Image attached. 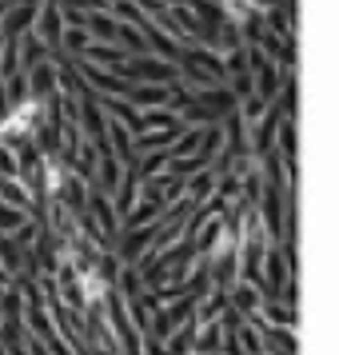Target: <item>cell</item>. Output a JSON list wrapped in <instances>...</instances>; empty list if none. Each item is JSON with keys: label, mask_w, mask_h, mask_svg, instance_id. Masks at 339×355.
<instances>
[{"label": "cell", "mask_w": 339, "mask_h": 355, "mask_svg": "<svg viewBox=\"0 0 339 355\" xmlns=\"http://www.w3.org/2000/svg\"><path fill=\"white\" fill-rule=\"evenodd\" d=\"M252 327L259 336V355H299V339H295L291 327H272L256 315H252Z\"/></svg>", "instance_id": "6da1fadb"}, {"label": "cell", "mask_w": 339, "mask_h": 355, "mask_svg": "<svg viewBox=\"0 0 339 355\" xmlns=\"http://www.w3.org/2000/svg\"><path fill=\"white\" fill-rule=\"evenodd\" d=\"M259 304H263V291H259V284L240 279V284H232V288H227V307H232L240 320H252V315L259 311Z\"/></svg>", "instance_id": "7a4b0ae2"}, {"label": "cell", "mask_w": 339, "mask_h": 355, "mask_svg": "<svg viewBox=\"0 0 339 355\" xmlns=\"http://www.w3.org/2000/svg\"><path fill=\"white\" fill-rule=\"evenodd\" d=\"M256 320L272 323V327H291V331H295V307L279 304V300H263L259 311H256Z\"/></svg>", "instance_id": "3957f363"}, {"label": "cell", "mask_w": 339, "mask_h": 355, "mask_svg": "<svg viewBox=\"0 0 339 355\" xmlns=\"http://www.w3.org/2000/svg\"><path fill=\"white\" fill-rule=\"evenodd\" d=\"M116 291L124 295V300H136V295H144L148 284H144V272L136 268V263H124L120 275H116Z\"/></svg>", "instance_id": "277c9868"}, {"label": "cell", "mask_w": 339, "mask_h": 355, "mask_svg": "<svg viewBox=\"0 0 339 355\" xmlns=\"http://www.w3.org/2000/svg\"><path fill=\"white\" fill-rule=\"evenodd\" d=\"M192 339H195V320H188L164 339V352L168 355H192Z\"/></svg>", "instance_id": "5b68a950"}, {"label": "cell", "mask_w": 339, "mask_h": 355, "mask_svg": "<svg viewBox=\"0 0 339 355\" xmlns=\"http://www.w3.org/2000/svg\"><path fill=\"white\" fill-rule=\"evenodd\" d=\"M12 284H17V275H12L8 268H4V263H0V288H12Z\"/></svg>", "instance_id": "8992f818"}, {"label": "cell", "mask_w": 339, "mask_h": 355, "mask_svg": "<svg viewBox=\"0 0 339 355\" xmlns=\"http://www.w3.org/2000/svg\"><path fill=\"white\" fill-rule=\"evenodd\" d=\"M88 355H120V352H116V347H112V352H88Z\"/></svg>", "instance_id": "52a82bcc"}, {"label": "cell", "mask_w": 339, "mask_h": 355, "mask_svg": "<svg viewBox=\"0 0 339 355\" xmlns=\"http://www.w3.org/2000/svg\"><path fill=\"white\" fill-rule=\"evenodd\" d=\"M4 291H8V288H0V295H4Z\"/></svg>", "instance_id": "ba28073f"}]
</instances>
